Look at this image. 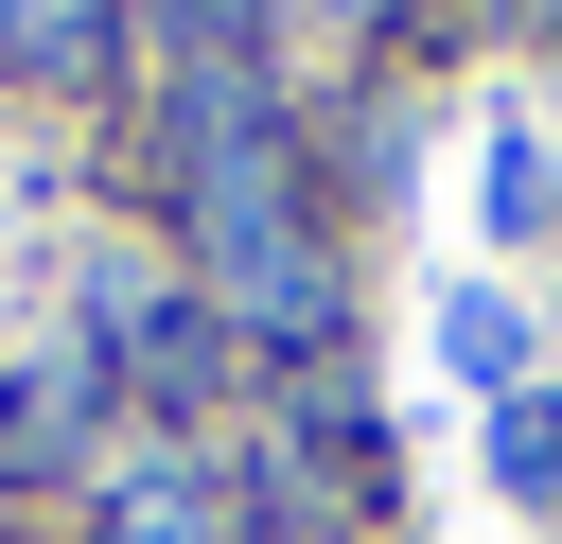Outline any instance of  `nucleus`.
I'll use <instances>...</instances> for the list:
<instances>
[{
    "label": "nucleus",
    "mask_w": 562,
    "mask_h": 544,
    "mask_svg": "<svg viewBox=\"0 0 562 544\" xmlns=\"http://www.w3.org/2000/svg\"><path fill=\"white\" fill-rule=\"evenodd\" d=\"M123 544H228L211 474H140V491H123Z\"/></svg>",
    "instance_id": "f257e3e1"
}]
</instances>
